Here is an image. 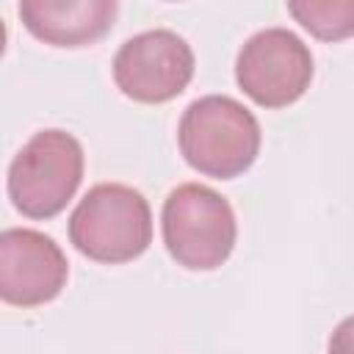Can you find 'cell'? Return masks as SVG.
Returning a JSON list of instances; mask_svg holds the SVG:
<instances>
[{"label":"cell","instance_id":"3957f363","mask_svg":"<svg viewBox=\"0 0 354 354\" xmlns=\"http://www.w3.org/2000/svg\"><path fill=\"white\" fill-rule=\"evenodd\" d=\"M169 254L191 271L218 268L235 246L238 224L230 202L202 183L177 185L160 213Z\"/></svg>","mask_w":354,"mask_h":354},{"label":"cell","instance_id":"ba28073f","mask_svg":"<svg viewBox=\"0 0 354 354\" xmlns=\"http://www.w3.org/2000/svg\"><path fill=\"white\" fill-rule=\"evenodd\" d=\"M25 28L53 47H83L102 39L116 17L113 0H22Z\"/></svg>","mask_w":354,"mask_h":354},{"label":"cell","instance_id":"277c9868","mask_svg":"<svg viewBox=\"0 0 354 354\" xmlns=\"http://www.w3.org/2000/svg\"><path fill=\"white\" fill-rule=\"evenodd\" d=\"M83 180V147L66 130L36 133L8 166V196L28 218H53Z\"/></svg>","mask_w":354,"mask_h":354},{"label":"cell","instance_id":"7a4b0ae2","mask_svg":"<svg viewBox=\"0 0 354 354\" xmlns=\"http://www.w3.org/2000/svg\"><path fill=\"white\" fill-rule=\"evenodd\" d=\"M69 241L97 263H127L152 241V213L141 191L122 183H100L69 216Z\"/></svg>","mask_w":354,"mask_h":354},{"label":"cell","instance_id":"6da1fadb","mask_svg":"<svg viewBox=\"0 0 354 354\" xmlns=\"http://www.w3.org/2000/svg\"><path fill=\"white\" fill-rule=\"evenodd\" d=\"M177 141L183 158L199 174L230 180L254 163L260 152V124L238 100L207 94L185 108Z\"/></svg>","mask_w":354,"mask_h":354},{"label":"cell","instance_id":"30bf717a","mask_svg":"<svg viewBox=\"0 0 354 354\" xmlns=\"http://www.w3.org/2000/svg\"><path fill=\"white\" fill-rule=\"evenodd\" d=\"M329 354H354V315L343 318L332 337H329Z\"/></svg>","mask_w":354,"mask_h":354},{"label":"cell","instance_id":"5b68a950","mask_svg":"<svg viewBox=\"0 0 354 354\" xmlns=\"http://www.w3.org/2000/svg\"><path fill=\"white\" fill-rule=\"evenodd\" d=\"M235 80L263 108L296 102L313 80L310 47L288 28H266L246 39L235 61Z\"/></svg>","mask_w":354,"mask_h":354},{"label":"cell","instance_id":"9c48e42d","mask_svg":"<svg viewBox=\"0 0 354 354\" xmlns=\"http://www.w3.org/2000/svg\"><path fill=\"white\" fill-rule=\"evenodd\" d=\"M288 11L321 41L354 36V0H290Z\"/></svg>","mask_w":354,"mask_h":354},{"label":"cell","instance_id":"8992f818","mask_svg":"<svg viewBox=\"0 0 354 354\" xmlns=\"http://www.w3.org/2000/svg\"><path fill=\"white\" fill-rule=\"evenodd\" d=\"M194 77V50L174 30L155 28L127 39L113 58L119 91L136 102H169Z\"/></svg>","mask_w":354,"mask_h":354},{"label":"cell","instance_id":"52a82bcc","mask_svg":"<svg viewBox=\"0 0 354 354\" xmlns=\"http://www.w3.org/2000/svg\"><path fill=\"white\" fill-rule=\"evenodd\" d=\"M69 263L61 246L28 227L0 235V296L17 307H39L53 301L66 285Z\"/></svg>","mask_w":354,"mask_h":354}]
</instances>
